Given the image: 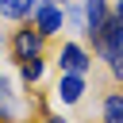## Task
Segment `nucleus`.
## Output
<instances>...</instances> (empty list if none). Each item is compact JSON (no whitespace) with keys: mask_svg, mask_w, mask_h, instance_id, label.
<instances>
[{"mask_svg":"<svg viewBox=\"0 0 123 123\" xmlns=\"http://www.w3.org/2000/svg\"><path fill=\"white\" fill-rule=\"evenodd\" d=\"M12 50H15V58H19V62H27V58H38V50H42V35H38L35 27H23V31H15V38H12Z\"/></svg>","mask_w":123,"mask_h":123,"instance_id":"2","label":"nucleus"},{"mask_svg":"<svg viewBox=\"0 0 123 123\" xmlns=\"http://www.w3.org/2000/svg\"><path fill=\"white\" fill-rule=\"evenodd\" d=\"M42 123H65V119H58V115H50V119H42Z\"/></svg>","mask_w":123,"mask_h":123,"instance_id":"12","label":"nucleus"},{"mask_svg":"<svg viewBox=\"0 0 123 123\" xmlns=\"http://www.w3.org/2000/svg\"><path fill=\"white\" fill-rule=\"evenodd\" d=\"M12 8H15V19H27L35 12V0H12Z\"/></svg>","mask_w":123,"mask_h":123,"instance_id":"8","label":"nucleus"},{"mask_svg":"<svg viewBox=\"0 0 123 123\" xmlns=\"http://www.w3.org/2000/svg\"><path fill=\"white\" fill-rule=\"evenodd\" d=\"M115 19H123V0H119V4H115Z\"/></svg>","mask_w":123,"mask_h":123,"instance_id":"11","label":"nucleus"},{"mask_svg":"<svg viewBox=\"0 0 123 123\" xmlns=\"http://www.w3.org/2000/svg\"><path fill=\"white\" fill-rule=\"evenodd\" d=\"M38 77H42V62L38 58H27L23 62V81H38Z\"/></svg>","mask_w":123,"mask_h":123,"instance_id":"7","label":"nucleus"},{"mask_svg":"<svg viewBox=\"0 0 123 123\" xmlns=\"http://www.w3.org/2000/svg\"><path fill=\"white\" fill-rule=\"evenodd\" d=\"M58 62H62V69H65V73H85V69H88V54H85L77 42H69V46L62 50V58H58Z\"/></svg>","mask_w":123,"mask_h":123,"instance_id":"4","label":"nucleus"},{"mask_svg":"<svg viewBox=\"0 0 123 123\" xmlns=\"http://www.w3.org/2000/svg\"><path fill=\"white\" fill-rule=\"evenodd\" d=\"M0 15H4V19H15V8H12V0H0Z\"/></svg>","mask_w":123,"mask_h":123,"instance_id":"9","label":"nucleus"},{"mask_svg":"<svg viewBox=\"0 0 123 123\" xmlns=\"http://www.w3.org/2000/svg\"><path fill=\"white\" fill-rule=\"evenodd\" d=\"M62 12L65 8H54V4H35V12H31V19H35V31L46 38V35H54V31H62Z\"/></svg>","mask_w":123,"mask_h":123,"instance_id":"1","label":"nucleus"},{"mask_svg":"<svg viewBox=\"0 0 123 123\" xmlns=\"http://www.w3.org/2000/svg\"><path fill=\"white\" fill-rule=\"evenodd\" d=\"M42 4H54V8H65L69 0H42Z\"/></svg>","mask_w":123,"mask_h":123,"instance_id":"10","label":"nucleus"},{"mask_svg":"<svg viewBox=\"0 0 123 123\" xmlns=\"http://www.w3.org/2000/svg\"><path fill=\"white\" fill-rule=\"evenodd\" d=\"M81 92H85V81H81V73H65V77L58 81V96H62L65 104H77V100H81Z\"/></svg>","mask_w":123,"mask_h":123,"instance_id":"5","label":"nucleus"},{"mask_svg":"<svg viewBox=\"0 0 123 123\" xmlns=\"http://www.w3.org/2000/svg\"><path fill=\"white\" fill-rule=\"evenodd\" d=\"M104 123H123V96L119 92H111L104 100Z\"/></svg>","mask_w":123,"mask_h":123,"instance_id":"6","label":"nucleus"},{"mask_svg":"<svg viewBox=\"0 0 123 123\" xmlns=\"http://www.w3.org/2000/svg\"><path fill=\"white\" fill-rule=\"evenodd\" d=\"M108 23V0H85V31L96 35Z\"/></svg>","mask_w":123,"mask_h":123,"instance_id":"3","label":"nucleus"}]
</instances>
